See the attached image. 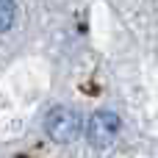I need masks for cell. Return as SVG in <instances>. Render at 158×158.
Masks as SVG:
<instances>
[{
    "label": "cell",
    "mask_w": 158,
    "mask_h": 158,
    "mask_svg": "<svg viewBox=\"0 0 158 158\" xmlns=\"http://www.w3.org/2000/svg\"><path fill=\"white\" fill-rule=\"evenodd\" d=\"M44 133L53 142H72L81 133V117L72 108L58 106V108L47 111V117H44Z\"/></svg>",
    "instance_id": "cell-1"
},
{
    "label": "cell",
    "mask_w": 158,
    "mask_h": 158,
    "mask_svg": "<svg viewBox=\"0 0 158 158\" xmlns=\"http://www.w3.org/2000/svg\"><path fill=\"white\" fill-rule=\"evenodd\" d=\"M14 14H17L14 3H8V0H0V33L11 28V22H14Z\"/></svg>",
    "instance_id": "cell-3"
},
{
    "label": "cell",
    "mask_w": 158,
    "mask_h": 158,
    "mask_svg": "<svg viewBox=\"0 0 158 158\" xmlns=\"http://www.w3.org/2000/svg\"><path fill=\"white\" fill-rule=\"evenodd\" d=\"M119 117L114 114V111H94L92 114V119H89V125H86V139H89V144L92 147H108L114 139H117V133H119Z\"/></svg>",
    "instance_id": "cell-2"
}]
</instances>
